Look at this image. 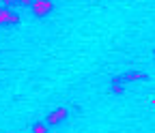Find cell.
<instances>
[{
	"label": "cell",
	"instance_id": "ba28073f",
	"mask_svg": "<svg viewBox=\"0 0 155 133\" xmlns=\"http://www.w3.org/2000/svg\"><path fill=\"white\" fill-rule=\"evenodd\" d=\"M0 2H5V5H11V2H13V0H0Z\"/></svg>",
	"mask_w": 155,
	"mask_h": 133
},
{
	"label": "cell",
	"instance_id": "3957f363",
	"mask_svg": "<svg viewBox=\"0 0 155 133\" xmlns=\"http://www.w3.org/2000/svg\"><path fill=\"white\" fill-rule=\"evenodd\" d=\"M19 15L11 9H0V24H17Z\"/></svg>",
	"mask_w": 155,
	"mask_h": 133
},
{
	"label": "cell",
	"instance_id": "52a82bcc",
	"mask_svg": "<svg viewBox=\"0 0 155 133\" xmlns=\"http://www.w3.org/2000/svg\"><path fill=\"white\" fill-rule=\"evenodd\" d=\"M35 0H22V5H32Z\"/></svg>",
	"mask_w": 155,
	"mask_h": 133
},
{
	"label": "cell",
	"instance_id": "8992f818",
	"mask_svg": "<svg viewBox=\"0 0 155 133\" xmlns=\"http://www.w3.org/2000/svg\"><path fill=\"white\" fill-rule=\"evenodd\" d=\"M112 90H114V92H121V90H123L121 80H114V82H112Z\"/></svg>",
	"mask_w": 155,
	"mask_h": 133
},
{
	"label": "cell",
	"instance_id": "9c48e42d",
	"mask_svg": "<svg viewBox=\"0 0 155 133\" xmlns=\"http://www.w3.org/2000/svg\"><path fill=\"white\" fill-rule=\"evenodd\" d=\"M13 2H19V5H22V0H13Z\"/></svg>",
	"mask_w": 155,
	"mask_h": 133
},
{
	"label": "cell",
	"instance_id": "6da1fadb",
	"mask_svg": "<svg viewBox=\"0 0 155 133\" xmlns=\"http://www.w3.org/2000/svg\"><path fill=\"white\" fill-rule=\"evenodd\" d=\"M52 9H54L52 0H35V2H32L35 17H45V15H50V13H52Z\"/></svg>",
	"mask_w": 155,
	"mask_h": 133
},
{
	"label": "cell",
	"instance_id": "5b68a950",
	"mask_svg": "<svg viewBox=\"0 0 155 133\" xmlns=\"http://www.w3.org/2000/svg\"><path fill=\"white\" fill-rule=\"evenodd\" d=\"M142 78V73H138V71H134V73H125L123 75V80H140Z\"/></svg>",
	"mask_w": 155,
	"mask_h": 133
},
{
	"label": "cell",
	"instance_id": "277c9868",
	"mask_svg": "<svg viewBox=\"0 0 155 133\" xmlns=\"http://www.w3.org/2000/svg\"><path fill=\"white\" fill-rule=\"evenodd\" d=\"M32 133H48V125L45 122H37L35 129H32Z\"/></svg>",
	"mask_w": 155,
	"mask_h": 133
},
{
	"label": "cell",
	"instance_id": "7a4b0ae2",
	"mask_svg": "<svg viewBox=\"0 0 155 133\" xmlns=\"http://www.w3.org/2000/svg\"><path fill=\"white\" fill-rule=\"evenodd\" d=\"M65 118H67V109H65V107H58V109H54V112L50 114V116L45 118V125L56 127V125H61Z\"/></svg>",
	"mask_w": 155,
	"mask_h": 133
}]
</instances>
